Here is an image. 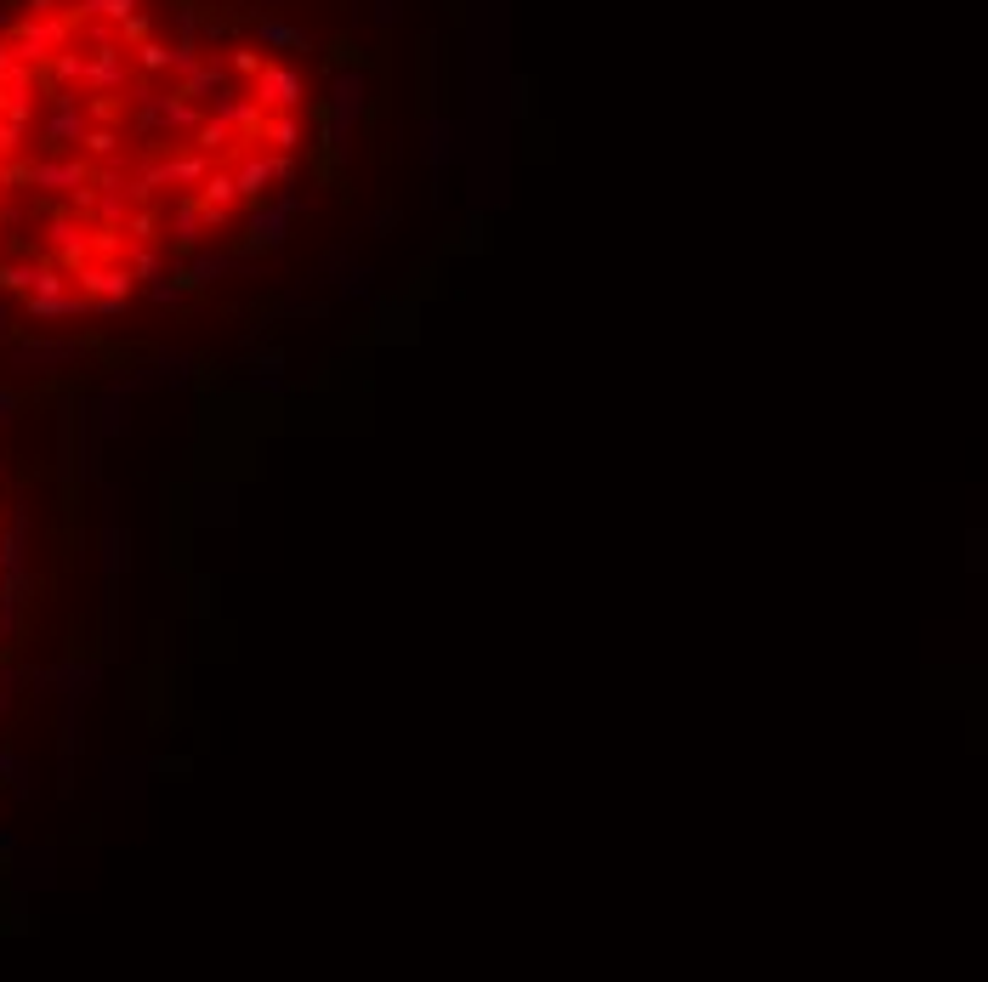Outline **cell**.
Instances as JSON below:
<instances>
[{"mask_svg":"<svg viewBox=\"0 0 988 982\" xmlns=\"http://www.w3.org/2000/svg\"><path fill=\"white\" fill-rule=\"evenodd\" d=\"M313 91L216 0H18L0 18V296L120 313L279 199Z\"/></svg>","mask_w":988,"mask_h":982,"instance_id":"obj_1","label":"cell"}]
</instances>
